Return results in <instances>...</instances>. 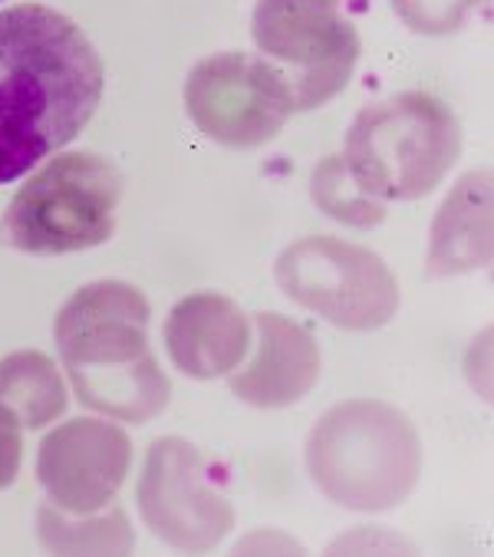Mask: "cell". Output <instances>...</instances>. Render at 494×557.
<instances>
[{
    "label": "cell",
    "instance_id": "12",
    "mask_svg": "<svg viewBox=\"0 0 494 557\" xmlns=\"http://www.w3.org/2000/svg\"><path fill=\"white\" fill-rule=\"evenodd\" d=\"M162 337L178 373L192 380H218L237 370L251 354L255 323L227 294L198 290L172 307Z\"/></svg>",
    "mask_w": 494,
    "mask_h": 557
},
{
    "label": "cell",
    "instance_id": "13",
    "mask_svg": "<svg viewBox=\"0 0 494 557\" xmlns=\"http://www.w3.org/2000/svg\"><path fill=\"white\" fill-rule=\"evenodd\" d=\"M491 264V172L474 169L458 178L429 232V277H458Z\"/></svg>",
    "mask_w": 494,
    "mask_h": 557
},
{
    "label": "cell",
    "instance_id": "3",
    "mask_svg": "<svg viewBox=\"0 0 494 557\" xmlns=\"http://www.w3.org/2000/svg\"><path fill=\"white\" fill-rule=\"evenodd\" d=\"M304 462L313 488L336 508L383 515L409 502L425 453L416 422L399 406L346 399L313 422Z\"/></svg>",
    "mask_w": 494,
    "mask_h": 557
},
{
    "label": "cell",
    "instance_id": "14",
    "mask_svg": "<svg viewBox=\"0 0 494 557\" xmlns=\"http://www.w3.org/2000/svg\"><path fill=\"white\" fill-rule=\"evenodd\" d=\"M0 403H4L24 429H47L66 406V380L60 367L40 350H17L0 360Z\"/></svg>",
    "mask_w": 494,
    "mask_h": 557
},
{
    "label": "cell",
    "instance_id": "4",
    "mask_svg": "<svg viewBox=\"0 0 494 557\" xmlns=\"http://www.w3.org/2000/svg\"><path fill=\"white\" fill-rule=\"evenodd\" d=\"M461 156L455 109L422 89L362 106L343 139L353 182L376 201H419L432 195Z\"/></svg>",
    "mask_w": 494,
    "mask_h": 557
},
{
    "label": "cell",
    "instance_id": "16",
    "mask_svg": "<svg viewBox=\"0 0 494 557\" xmlns=\"http://www.w3.org/2000/svg\"><path fill=\"white\" fill-rule=\"evenodd\" d=\"M310 195L313 205L333 221H339V225L376 228L386 221V201H376L353 182L343 156H326L323 162H317L310 175Z\"/></svg>",
    "mask_w": 494,
    "mask_h": 557
},
{
    "label": "cell",
    "instance_id": "9",
    "mask_svg": "<svg viewBox=\"0 0 494 557\" xmlns=\"http://www.w3.org/2000/svg\"><path fill=\"white\" fill-rule=\"evenodd\" d=\"M136 502L146 528L185 554L214 550L237 521L231 498L211 479L208 459L182 435H162L146 449Z\"/></svg>",
    "mask_w": 494,
    "mask_h": 557
},
{
    "label": "cell",
    "instance_id": "18",
    "mask_svg": "<svg viewBox=\"0 0 494 557\" xmlns=\"http://www.w3.org/2000/svg\"><path fill=\"white\" fill-rule=\"evenodd\" d=\"M21 462H24V425L0 403V492L17 482Z\"/></svg>",
    "mask_w": 494,
    "mask_h": 557
},
{
    "label": "cell",
    "instance_id": "5",
    "mask_svg": "<svg viewBox=\"0 0 494 557\" xmlns=\"http://www.w3.org/2000/svg\"><path fill=\"white\" fill-rule=\"evenodd\" d=\"M122 172L99 152H53L17 188L4 211V242L24 255H76L99 248L115 232Z\"/></svg>",
    "mask_w": 494,
    "mask_h": 557
},
{
    "label": "cell",
    "instance_id": "2",
    "mask_svg": "<svg viewBox=\"0 0 494 557\" xmlns=\"http://www.w3.org/2000/svg\"><path fill=\"white\" fill-rule=\"evenodd\" d=\"M149 297L129 281H92L57 313L53 337L83 409L143 425L165 412L172 380L149 347Z\"/></svg>",
    "mask_w": 494,
    "mask_h": 557
},
{
    "label": "cell",
    "instance_id": "11",
    "mask_svg": "<svg viewBox=\"0 0 494 557\" xmlns=\"http://www.w3.org/2000/svg\"><path fill=\"white\" fill-rule=\"evenodd\" d=\"M255 357L227 373V389L255 409H287L313 393L323 373L317 337L284 313H255Z\"/></svg>",
    "mask_w": 494,
    "mask_h": 557
},
{
    "label": "cell",
    "instance_id": "1",
    "mask_svg": "<svg viewBox=\"0 0 494 557\" xmlns=\"http://www.w3.org/2000/svg\"><path fill=\"white\" fill-rule=\"evenodd\" d=\"M106 63L66 14L47 4L0 11V185L66 149L96 116Z\"/></svg>",
    "mask_w": 494,
    "mask_h": 557
},
{
    "label": "cell",
    "instance_id": "7",
    "mask_svg": "<svg viewBox=\"0 0 494 557\" xmlns=\"http://www.w3.org/2000/svg\"><path fill=\"white\" fill-rule=\"evenodd\" d=\"M251 34L264 60L291 83L297 113L336 99L359 63L362 40L343 0H258Z\"/></svg>",
    "mask_w": 494,
    "mask_h": 557
},
{
    "label": "cell",
    "instance_id": "10",
    "mask_svg": "<svg viewBox=\"0 0 494 557\" xmlns=\"http://www.w3.org/2000/svg\"><path fill=\"white\" fill-rule=\"evenodd\" d=\"M133 469V438L115 419L76 416L50 429L37 453L47 502L66 515H96L119 498Z\"/></svg>",
    "mask_w": 494,
    "mask_h": 557
},
{
    "label": "cell",
    "instance_id": "8",
    "mask_svg": "<svg viewBox=\"0 0 494 557\" xmlns=\"http://www.w3.org/2000/svg\"><path fill=\"white\" fill-rule=\"evenodd\" d=\"M185 113L205 139L224 149H258L284 133L297 106L291 83L271 60L224 50L185 76Z\"/></svg>",
    "mask_w": 494,
    "mask_h": 557
},
{
    "label": "cell",
    "instance_id": "15",
    "mask_svg": "<svg viewBox=\"0 0 494 557\" xmlns=\"http://www.w3.org/2000/svg\"><path fill=\"white\" fill-rule=\"evenodd\" d=\"M37 537L53 554H129L136 547L129 515L119 505L96 515H66L44 502L37 508Z\"/></svg>",
    "mask_w": 494,
    "mask_h": 557
},
{
    "label": "cell",
    "instance_id": "19",
    "mask_svg": "<svg viewBox=\"0 0 494 557\" xmlns=\"http://www.w3.org/2000/svg\"><path fill=\"white\" fill-rule=\"evenodd\" d=\"M0 4H4V0H0Z\"/></svg>",
    "mask_w": 494,
    "mask_h": 557
},
{
    "label": "cell",
    "instance_id": "6",
    "mask_svg": "<svg viewBox=\"0 0 494 557\" xmlns=\"http://www.w3.org/2000/svg\"><path fill=\"white\" fill-rule=\"evenodd\" d=\"M274 281L287 300L349 333L383 330L399 310V281L373 248L310 235L274 261Z\"/></svg>",
    "mask_w": 494,
    "mask_h": 557
},
{
    "label": "cell",
    "instance_id": "17",
    "mask_svg": "<svg viewBox=\"0 0 494 557\" xmlns=\"http://www.w3.org/2000/svg\"><path fill=\"white\" fill-rule=\"evenodd\" d=\"M393 14L412 30L425 37H445L465 27V21L484 4V0H390Z\"/></svg>",
    "mask_w": 494,
    "mask_h": 557
}]
</instances>
